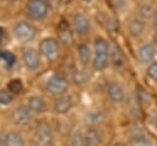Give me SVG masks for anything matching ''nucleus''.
I'll return each mask as SVG.
<instances>
[{
  "mask_svg": "<svg viewBox=\"0 0 157 146\" xmlns=\"http://www.w3.org/2000/svg\"><path fill=\"white\" fill-rule=\"evenodd\" d=\"M13 101V94L7 88H0V104L7 106Z\"/></svg>",
  "mask_w": 157,
  "mask_h": 146,
  "instance_id": "28",
  "label": "nucleus"
},
{
  "mask_svg": "<svg viewBox=\"0 0 157 146\" xmlns=\"http://www.w3.org/2000/svg\"><path fill=\"white\" fill-rule=\"evenodd\" d=\"M0 63H2L5 67L11 69L16 64V56L7 50H0Z\"/></svg>",
  "mask_w": 157,
  "mask_h": 146,
  "instance_id": "25",
  "label": "nucleus"
},
{
  "mask_svg": "<svg viewBox=\"0 0 157 146\" xmlns=\"http://www.w3.org/2000/svg\"><path fill=\"white\" fill-rule=\"evenodd\" d=\"M151 123H152L153 128L157 130V110H155V112L151 114Z\"/></svg>",
  "mask_w": 157,
  "mask_h": 146,
  "instance_id": "33",
  "label": "nucleus"
},
{
  "mask_svg": "<svg viewBox=\"0 0 157 146\" xmlns=\"http://www.w3.org/2000/svg\"><path fill=\"white\" fill-rule=\"evenodd\" d=\"M114 146H128V145H125L124 142H117V144H114Z\"/></svg>",
  "mask_w": 157,
  "mask_h": 146,
  "instance_id": "36",
  "label": "nucleus"
},
{
  "mask_svg": "<svg viewBox=\"0 0 157 146\" xmlns=\"http://www.w3.org/2000/svg\"><path fill=\"white\" fill-rule=\"evenodd\" d=\"M72 107V98L71 96L69 94H63V96H59L55 98L54 101V110L56 114H66Z\"/></svg>",
  "mask_w": 157,
  "mask_h": 146,
  "instance_id": "13",
  "label": "nucleus"
},
{
  "mask_svg": "<svg viewBox=\"0 0 157 146\" xmlns=\"http://www.w3.org/2000/svg\"><path fill=\"white\" fill-rule=\"evenodd\" d=\"M26 106L33 114L34 113H42L45 110V101L42 96H38V94L29 96L27 98Z\"/></svg>",
  "mask_w": 157,
  "mask_h": 146,
  "instance_id": "18",
  "label": "nucleus"
},
{
  "mask_svg": "<svg viewBox=\"0 0 157 146\" xmlns=\"http://www.w3.org/2000/svg\"><path fill=\"white\" fill-rule=\"evenodd\" d=\"M32 118H33V113L27 108L26 104L16 107L11 113V119H12L13 124L20 125V126H25V125L29 124Z\"/></svg>",
  "mask_w": 157,
  "mask_h": 146,
  "instance_id": "9",
  "label": "nucleus"
},
{
  "mask_svg": "<svg viewBox=\"0 0 157 146\" xmlns=\"http://www.w3.org/2000/svg\"><path fill=\"white\" fill-rule=\"evenodd\" d=\"M136 97H137V99H139V103L141 104V106H148L150 103H151V96L144 90V88H139L137 90V92H136Z\"/></svg>",
  "mask_w": 157,
  "mask_h": 146,
  "instance_id": "29",
  "label": "nucleus"
},
{
  "mask_svg": "<svg viewBox=\"0 0 157 146\" xmlns=\"http://www.w3.org/2000/svg\"><path fill=\"white\" fill-rule=\"evenodd\" d=\"M155 45H157V33L155 34V43H153Z\"/></svg>",
  "mask_w": 157,
  "mask_h": 146,
  "instance_id": "37",
  "label": "nucleus"
},
{
  "mask_svg": "<svg viewBox=\"0 0 157 146\" xmlns=\"http://www.w3.org/2000/svg\"><path fill=\"white\" fill-rule=\"evenodd\" d=\"M146 74H147V76H148L152 81L157 82V61H153V63H151V64L147 66Z\"/></svg>",
  "mask_w": 157,
  "mask_h": 146,
  "instance_id": "30",
  "label": "nucleus"
},
{
  "mask_svg": "<svg viewBox=\"0 0 157 146\" xmlns=\"http://www.w3.org/2000/svg\"><path fill=\"white\" fill-rule=\"evenodd\" d=\"M72 80H74V82L76 85L82 86L88 81V75H87L85 69H76L72 72Z\"/></svg>",
  "mask_w": 157,
  "mask_h": 146,
  "instance_id": "26",
  "label": "nucleus"
},
{
  "mask_svg": "<svg viewBox=\"0 0 157 146\" xmlns=\"http://www.w3.org/2000/svg\"><path fill=\"white\" fill-rule=\"evenodd\" d=\"M82 1H85V2H91L92 0H82Z\"/></svg>",
  "mask_w": 157,
  "mask_h": 146,
  "instance_id": "38",
  "label": "nucleus"
},
{
  "mask_svg": "<svg viewBox=\"0 0 157 146\" xmlns=\"http://www.w3.org/2000/svg\"><path fill=\"white\" fill-rule=\"evenodd\" d=\"M77 58L78 61L81 63L82 66H87L88 64L92 63V56H93V50L91 49L90 44L87 43H80L77 45Z\"/></svg>",
  "mask_w": 157,
  "mask_h": 146,
  "instance_id": "17",
  "label": "nucleus"
},
{
  "mask_svg": "<svg viewBox=\"0 0 157 146\" xmlns=\"http://www.w3.org/2000/svg\"><path fill=\"white\" fill-rule=\"evenodd\" d=\"M156 53H157L156 45L151 42L141 44L137 49V56H139V60L142 64H148L150 65L151 63H153Z\"/></svg>",
  "mask_w": 157,
  "mask_h": 146,
  "instance_id": "10",
  "label": "nucleus"
},
{
  "mask_svg": "<svg viewBox=\"0 0 157 146\" xmlns=\"http://www.w3.org/2000/svg\"><path fill=\"white\" fill-rule=\"evenodd\" d=\"M22 61L28 70H37L40 65V54L32 47H26L22 50Z\"/></svg>",
  "mask_w": 157,
  "mask_h": 146,
  "instance_id": "8",
  "label": "nucleus"
},
{
  "mask_svg": "<svg viewBox=\"0 0 157 146\" xmlns=\"http://www.w3.org/2000/svg\"><path fill=\"white\" fill-rule=\"evenodd\" d=\"M113 5L115 6V9H123L125 5H126V0H112Z\"/></svg>",
  "mask_w": 157,
  "mask_h": 146,
  "instance_id": "32",
  "label": "nucleus"
},
{
  "mask_svg": "<svg viewBox=\"0 0 157 146\" xmlns=\"http://www.w3.org/2000/svg\"><path fill=\"white\" fill-rule=\"evenodd\" d=\"M4 146H25L23 136L17 131H10L2 137Z\"/></svg>",
  "mask_w": 157,
  "mask_h": 146,
  "instance_id": "21",
  "label": "nucleus"
},
{
  "mask_svg": "<svg viewBox=\"0 0 157 146\" xmlns=\"http://www.w3.org/2000/svg\"><path fill=\"white\" fill-rule=\"evenodd\" d=\"M107 96L110 102L113 103H121L125 99V92L120 83L110 82L107 86Z\"/></svg>",
  "mask_w": 157,
  "mask_h": 146,
  "instance_id": "11",
  "label": "nucleus"
},
{
  "mask_svg": "<svg viewBox=\"0 0 157 146\" xmlns=\"http://www.w3.org/2000/svg\"><path fill=\"white\" fill-rule=\"evenodd\" d=\"M12 34L18 43H28L34 39L37 28L29 21H17L12 27Z\"/></svg>",
  "mask_w": 157,
  "mask_h": 146,
  "instance_id": "2",
  "label": "nucleus"
},
{
  "mask_svg": "<svg viewBox=\"0 0 157 146\" xmlns=\"http://www.w3.org/2000/svg\"><path fill=\"white\" fill-rule=\"evenodd\" d=\"M128 146H152V144L148 136L146 135V133L142 131L141 129H137L132 133Z\"/></svg>",
  "mask_w": 157,
  "mask_h": 146,
  "instance_id": "19",
  "label": "nucleus"
},
{
  "mask_svg": "<svg viewBox=\"0 0 157 146\" xmlns=\"http://www.w3.org/2000/svg\"><path fill=\"white\" fill-rule=\"evenodd\" d=\"M12 94H17L20 93L22 90H23V83L20 79H13L11 80L9 83H7V87H6Z\"/></svg>",
  "mask_w": 157,
  "mask_h": 146,
  "instance_id": "27",
  "label": "nucleus"
},
{
  "mask_svg": "<svg viewBox=\"0 0 157 146\" xmlns=\"http://www.w3.org/2000/svg\"><path fill=\"white\" fill-rule=\"evenodd\" d=\"M109 63H112L114 66H121L124 63V56L120 49L117 45H110L109 49Z\"/></svg>",
  "mask_w": 157,
  "mask_h": 146,
  "instance_id": "24",
  "label": "nucleus"
},
{
  "mask_svg": "<svg viewBox=\"0 0 157 146\" xmlns=\"http://www.w3.org/2000/svg\"><path fill=\"white\" fill-rule=\"evenodd\" d=\"M71 28L78 36H86L91 31V21L82 12H75L71 17Z\"/></svg>",
  "mask_w": 157,
  "mask_h": 146,
  "instance_id": "7",
  "label": "nucleus"
},
{
  "mask_svg": "<svg viewBox=\"0 0 157 146\" xmlns=\"http://www.w3.org/2000/svg\"><path fill=\"white\" fill-rule=\"evenodd\" d=\"M32 140L34 146H52L54 142V135L49 124L44 121L38 123L34 128Z\"/></svg>",
  "mask_w": 157,
  "mask_h": 146,
  "instance_id": "4",
  "label": "nucleus"
},
{
  "mask_svg": "<svg viewBox=\"0 0 157 146\" xmlns=\"http://www.w3.org/2000/svg\"><path fill=\"white\" fill-rule=\"evenodd\" d=\"M38 52L48 60H54L59 54V42L55 38H43L39 42Z\"/></svg>",
  "mask_w": 157,
  "mask_h": 146,
  "instance_id": "6",
  "label": "nucleus"
},
{
  "mask_svg": "<svg viewBox=\"0 0 157 146\" xmlns=\"http://www.w3.org/2000/svg\"><path fill=\"white\" fill-rule=\"evenodd\" d=\"M152 28H153L155 33H157V13H156L155 17L152 18Z\"/></svg>",
  "mask_w": 157,
  "mask_h": 146,
  "instance_id": "34",
  "label": "nucleus"
},
{
  "mask_svg": "<svg viewBox=\"0 0 157 146\" xmlns=\"http://www.w3.org/2000/svg\"><path fill=\"white\" fill-rule=\"evenodd\" d=\"M125 104H126V109H128L129 114L135 119H140V117H141V104L139 103L136 93H130L125 98Z\"/></svg>",
  "mask_w": 157,
  "mask_h": 146,
  "instance_id": "16",
  "label": "nucleus"
},
{
  "mask_svg": "<svg viewBox=\"0 0 157 146\" xmlns=\"http://www.w3.org/2000/svg\"><path fill=\"white\" fill-rule=\"evenodd\" d=\"M83 141H85V146H99L102 141L101 133L96 128H90L83 134Z\"/></svg>",
  "mask_w": 157,
  "mask_h": 146,
  "instance_id": "20",
  "label": "nucleus"
},
{
  "mask_svg": "<svg viewBox=\"0 0 157 146\" xmlns=\"http://www.w3.org/2000/svg\"><path fill=\"white\" fill-rule=\"evenodd\" d=\"M157 13V10L153 5L146 2V4H141L137 7V17L142 21H147V20H152L155 17V15Z\"/></svg>",
  "mask_w": 157,
  "mask_h": 146,
  "instance_id": "22",
  "label": "nucleus"
},
{
  "mask_svg": "<svg viewBox=\"0 0 157 146\" xmlns=\"http://www.w3.org/2000/svg\"><path fill=\"white\" fill-rule=\"evenodd\" d=\"M26 15L33 21H42L49 13V4L47 0H27Z\"/></svg>",
  "mask_w": 157,
  "mask_h": 146,
  "instance_id": "3",
  "label": "nucleus"
},
{
  "mask_svg": "<svg viewBox=\"0 0 157 146\" xmlns=\"http://www.w3.org/2000/svg\"><path fill=\"white\" fill-rule=\"evenodd\" d=\"M109 49L110 44L103 37H97L93 42V56L92 67L96 71H103L109 64Z\"/></svg>",
  "mask_w": 157,
  "mask_h": 146,
  "instance_id": "1",
  "label": "nucleus"
},
{
  "mask_svg": "<svg viewBox=\"0 0 157 146\" xmlns=\"http://www.w3.org/2000/svg\"><path fill=\"white\" fill-rule=\"evenodd\" d=\"M126 29L130 36L139 38L145 32V22L142 20H140L139 17H132L126 21Z\"/></svg>",
  "mask_w": 157,
  "mask_h": 146,
  "instance_id": "14",
  "label": "nucleus"
},
{
  "mask_svg": "<svg viewBox=\"0 0 157 146\" xmlns=\"http://www.w3.org/2000/svg\"><path fill=\"white\" fill-rule=\"evenodd\" d=\"M103 21H104L103 23L105 25V27H107L108 29H112V31H114V28H115V26H117V22H115V20H114V17L105 15Z\"/></svg>",
  "mask_w": 157,
  "mask_h": 146,
  "instance_id": "31",
  "label": "nucleus"
},
{
  "mask_svg": "<svg viewBox=\"0 0 157 146\" xmlns=\"http://www.w3.org/2000/svg\"><path fill=\"white\" fill-rule=\"evenodd\" d=\"M2 38H4V29L0 27V44H1V42H2Z\"/></svg>",
  "mask_w": 157,
  "mask_h": 146,
  "instance_id": "35",
  "label": "nucleus"
},
{
  "mask_svg": "<svg viewBox=\"0 0 157 146\" xmlns=\"http://www.w3.org/2000/svg\"><path fill=\"white\" fill-rule=\"evenodd\" d=\"M82 130L78 126H74L69 133V145L70 146H85Z\"/></svg>",
  "mask_w": 157,
  "mask_h": 146,
  "instance_id": "23",
  "label": "nucleus"
},
{
  "mask_svg": "<svg viewBox=\"0 0 157 146\" xmlns=\"http://www.w3.org/2000/svg\"><path fill=\"white\" fill-rule=\"evenodd\" d=\"M59 43L64 44V45H70L74 40V36H72V28L67 25V22L61 21L58 26V39Z\"/></svg>",
  "mask_w": 157,
  "mask_h": 146,
  "instance_id": "12",
  "label": "nucleus"
},
{
  "mask_svg": "<svg viewBox=\"0 0 157 146\" xmlns=\"http://www.w3.org/2000/svg\"><path fill=\"white\" fill-rule=\"evenodd\" d=\"M67 86H69V83H67L66 77L63 76V75H60V74H54V75H52V76L47 80V83H45L47 91H48L50 94L56 96V97L65 94L66 91H67Z\"/></svg>",
  "mask_w": 157,
  "mask_h": 146,
  "instance_id": "5",
  "label": "nucleus"
},
{
  "mask_svg": "<svg viewBox=\"0 0 157 146\" xmlns=\"http://www.w3.org/2000/svg\"><path fill=\"white\" fill-rule=\"evenodd\" d=\"M105 119V114L103 110L101 109H92V110H88L85 117H83V120L87 125H90L91 128H96L97 125H101Z\"/></svg>",
  "mask_w": 157,
  "mask_h": 146,
  "instance_id": "15",
  "label": "nucleus"
}]
</instances>
